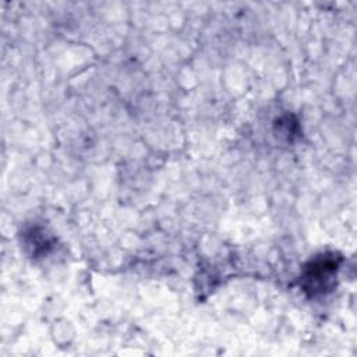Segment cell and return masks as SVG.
<instances>
[{
    "label": "cell",
    "mask_w": 357,
    "mask_h": 357,
    "mask_svg": "<svg viewBox=\"0 0 357 357\" xmlns=\"http://www.w3.org/2000/svg\"><path fill=\"white\" fill-rule=\"evenodd\" d=\"M337 262L333 258H318L311 262V266L305 269L304 279L307 282H312V289L322 291L326 289V282L332 280L333 275L336 273Z\"/></svg>",
    "instance_id": "1"
}]
</instances>
